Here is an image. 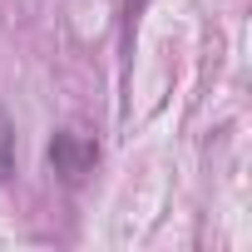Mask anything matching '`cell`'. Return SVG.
Masks as SVG:
<instances>
[{"label": "cell", "mask_w": 252, "mask_h": 252, "mask_svg": "<svg viewBox=\"0 0 252 252\" xmlns=\"http://www.w3.org/2000/svg\"><path fill=\"white\" fill-rule=\"evenodd\" d=\"M45 158H50V168H55V178H60V183L79 188V183H84V178L94 173V163H99V144H94L89 134H74V129H60V134L50 139Z\"/></svg>", "instance_id": "cell-1"}, {"label": "cell", "mask_w": 252, "mask_h": 252, "mask_svg": "<svg viewBox=\"0 0 252 252\" xmlns=\"http://www.w3.org/2000/svg\"><path fill=\"white\" fill-rule=\"evenodd\" d=\"M10 173H15V124H10L5 109H0V183Z\"/></svg>", "instance_id": "cell-2"}]
</instances>
